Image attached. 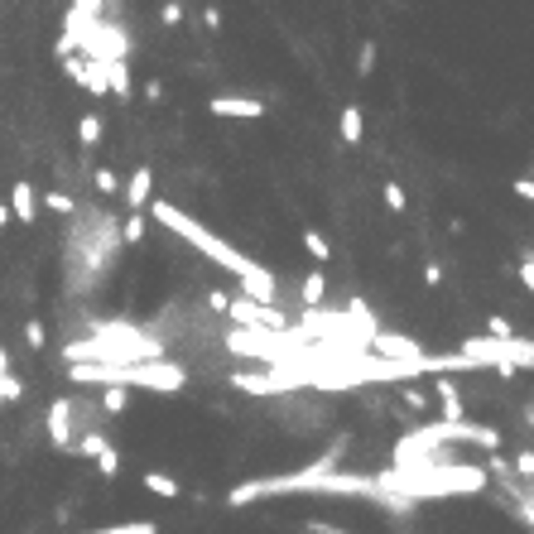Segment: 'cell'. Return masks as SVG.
<instances>
[{
    "label": "cell",
    "instance_id": "obj_1",
    "mask_svg": "<svg viewBox=\"0 0 534 534\" xmlns=\"http://www.w3.org/2000/svg\"><path fill=\"white\" fill-rule=\"evenodd\" d=\"M149 212L159 217V227L178 231V237L188 241V246L203 250V256H207L212 265H222V270L237 275V279H241V294L250 298V304H265V308H270L275 298H279V279H275L270 270H265V265H256L250 256H241L237 246H227L222 237H217V231H207L203 222H197V217H188V212L174 207V203H164V197H159V203H149Z\"/></svg>",
    "mask_w": 534,
    "mask_h": 534
},
{
    "label": "cell",
    "instance_id": "obj_2",
    "mask_svg": "<svg viewBox=\"0 0 534 534\" xmlns=\"http://www.w3.org/2000/svg\"><path fill=\"white\" fill-rule=\"evenodd\" d=\"M399 500H443V496H477L487 491V467L472 462H424V467H395L376 477Z\"/></svg>",
    "mask_w": 534,
    "mask_h": 534
},
{
    "label": "cell",
    "instance_id": "obj_3",
    "mask_svg": "<svg viewBox=\"0 0 534 534\" xmlns=\"http://www.w3.org/2000/svg\"><path fill=\"white\" fill-rule=\"evenodd\" d=\"M443 443H477V448H487V453H496L500 448V433L496 428H487V424H467V419H458V424H424V428H414V433H405V438L395 443V467H424V462H443L438 458V448Z\"/></svg>",
    "mask_w": 534,
    "mask_h": 534
},
{
    "label": "cell",
    "instance_id": "obj_4",
    "mask_svg": "<svg viewBox=\"0 0 534 534\" xmlns=\"http://www.w3.org/2000/svg\"><path fill=\"white\" fill-rule=\"evenodd\" d=\"M77 386H140V390H183L188 371L174 361H130V366H96V361H73L68 371Z\"/></svg>",
    "mask_w": 534,
    "mask_h": 534
},
{
    "label": "cell",
    "instance_id": "obj_5",
    "mask_svg": "<svg viewBox=\"0 0 534 534\" xmlns=\"http://www.w3.org/2000/svg\"><path fill=\"white\" fill-rule=\"evenodd\" d=\"M227 313L246 332H285V313H275V308H265V304H250V298H231Z\"/></svg>",
    "mask_w": 534,
    "mask_h": 534
},
{
    "label": "cell",
    "instance_id": "obj_6",
    "mask_svg": "<svg viewBox=\"0 0 534 534\" xmlns=\"http://www.w3.org/2000/svg\"><path fill=\"white\" fill-rule=\"evenodd\" d=\"M366 347H371V352H376L380 361H419V357H424V347H419V342L395 338V332H376V338L366 342Z\"/></svg>",
    "mask_w": 534,
    "mask_h": 534
},
{
    "label": "cell",
    "instance_id": "obj_7",
    "mask_svg": "<svg viewBox=\"0 0 534 534\" xmlns=\"http://www.w3.org/2000/svg\"><path fill=\"white\" fill-rule=\"evenodd\" d=\"M48 438H54L58 448L77 443V433H73V399H54V405H48Z\"/></svg>",
    "mask_w": 534,
    "mask_h": 534
},
{
    "label": "cell",
    "instance_id": "obj_8",
    "mask_svg": "<svg viewBox=\"0 0 534 534\" xmlns=\"http://www.w3.org/2000/svg\"><path fill=\"white\" fill-rule=\"evenodd\" d=\"M10 217H15V222H35V217H39V193H35V183L15 178V188H10Z\"/></svg>",
    "mask_w": 534,
    "mask_h": 534
},
{
    "label": "cell",
    "instance_id": "obj_9",
    "mask_svg": "<svg viewBox=\"0 0 534 534\" xmlns=\"http://www.w3.org/2000/svg\"><path fill=\"white\" fill-rule=\"evenodd\" d=\"M433 395H438V419L443 424H458L462 419V395H458V386H453V380H448V376H438V380H433Z\"/></svg>",
    "mask_w": 534,
    "mask_h": 534
},
{
    "label": "cell",
    "instance_id": "obj_10",
    "mask_svg": "<svg viewBox=\"0 0 534 534\" xmlns=\"http://www.w3.org/2000/svg\"><path fill=\"white\" fill-rule=\"evenodd\" d=\"M149 193H155V174H149V169H136V174L126 178V207L130 212H145L149 207Z\"/></svg>",
    "mask_w": 534,
    "mask_h": 534
},
{
    "label": "cell",
    "instance_id": "obj_11",
    "mask_svg": "<svg viewBox=\"0 0 534 534\" xmlns=\"http://www.w3.org/2000/svg\"><path fill=\"white\" fill-rule=\"evenodd\" d=\"M212 116H246V121H256L265 116V102H250V96H212Z\"/></svg>",
    "mask_w": 534,
    "mask_h": 534
},
{
    "label": "cell",
    "instance_id": "obj_12",
    "mask_svg": "<svg viewBox=\"0 0 534 534\" xmlns=\"http://www.w3.org/2000/svg\"><path fill=\"white\" fill-rule=\"evenodd\" d=\"M82 87H87L92 96H106V63H96V58H82Z\"/></svg>",
    "mask_w": 534,
    "mask_h": 534
},
{
    "label": "cell",
    "instance_id": "obj_13",
    "mask_svg": "<svg viewBox=\"0 0 534 534\" xmlns=\"http://www.w3.org/2000/svg\"><path fill=\"white\" fill-rule=\"evenodd\" d=\"M338 130H342V145H361V136H366L361 106H342V121H338Z\"/></svg>",
    "mask_w": 534,
    "mask_h": 534
},
{
    "label": "cell",
    "instance_id": "obj_14",
    "mask_svg": "<svg viewBox=\"0 0 534 534\" xmlns=\"http://www.w3.org/2000/svg\"><path fill=\"white\" fill-rule=\"evenodd\" d=\"M506 491L515 496V515H520V520L534 529V491H525L520 481H506Z\"/></svg>",
    "mask_w": 534,
    "mask_h": 534
},
{
    "label": "cell",
    "instance_id": "obj_15",
    "mask_svg": "<svg viewBox=\"0 0 534 534\" xmlns=\"http://www.w3.org/2000/svg\"><path fill=\"white\" fill-rule=\"evenodd\" d=\"M106 87L121 96V102H130V68L126 63H106Z\"/></svg>",
    "mask_w": 534,
    "mask_h": 534
},
{
    "label": "cell",
    "instance_id": "obj_16",
    "mask_svg": "<svg viewBox=\"0 0 534 534\" xmlns=\"http://www.w3.org/2000/svg\"><path fill=\"white\" fill-rule=\"evenodd\" d=\"M145 491H155V496H164V500H174V496H178V481H174L169 472H145Z\"/></svg>",
    "mask_w": 534,
    "mask_h": 534
},
{
    "label": "cell",
    "instance_id": "obj_17",
    "mask_svg": "<svg viewBox=\"0 0 534 534\" xmlns=\"http://www.w3.org/2000/svg\"><path fill=\"white\" fill-rule=\"evenodd\" d=\"M77 140L87 145V149H92L96 140H102V116H92V111L82 116V121H77Z\"/></svg>",
    "mask_w": 534,
    "mask_h": 534
},
{
    "label": "cell",
    "instance_id": "obj_18",
    "mask_svg": "<svg viewBox=\"0 0 534 534\" xmlns=\"http://www.w3.org/2000/svg\"><path fill=\"white\" fill-rule=\"evenodd\" d=\"M304 246H308V256L318 260V265H323V260H332V246H327L323 231H313V227H308V231H304Z\"/></svg>",
    "mask_w": 534,
    "mask_h": 534
},
{
    "label": "cell",
    "instance_id": "obj_19",
    "mask_svg": "<svg viewBox=\"0 0 534 534\" xmlns=\"http://www.w3.org/2000/svg\"><path fill=\"white\" fill-rule=\"evenodd\" d=\"M323 294H327V279H323L318 270H313V275L304 279V304H308V308H318V304H323Z\"/></svg>",
    "mask_w": 534,
    "mask_h": 534
},
{
    "label": "cell",
    "instance_id": "obj_20",
    "mask_svg": "<svg viewBox=\"0 0 534 534\" xmlns=\"http://www.w3.org/2000/svg\"><path fill=\"white\" fill-rule=\"evenodd\" d=\"M102 409H106V414H126V409H130L126 390H121V386H106V390H102Z\"/></svg>",
    "mask_w": 534,
    "mask_h": 534
},
{
    "label": "cell",
    "instance_id": "obj_21",
    "mask_svg": "<svg viewBox=\"0 0 534 534\" xmlns=\"http://www.w3.org/2000/svg\"><path fill=\"white\" fill-rule=\"evenodd\" d=\"M515 481H534V448H520V453H515Z\"/></svg>",
    "mask_w": 534,
    "mask_h": 534
},
{
    "label": "cell",
    "instance_id": "obj_22",
    "mask_svg": "<svg viewBox=\"0 0 534 534\" xmlns=\"http://www.w3.org/2000/svg\"><path fill=\"white\" fill-rule=\"evenodd\" d=\"M380 197H386V207H390V212H405V207H409V193H405V188H399V183H395V178L386 183V193H380Z\"/></svg>",
    "mask_w": 534,
    "mask_h": 534
},
{
    "label": "cell",
    "instance_id": "obj_23",
    "mask_svg": "<svg viewBox=\"0 0 534 534\" xmlns=\"http://www.w3.org/2000/svg\"><path fill=\"white\" fill-rule=\"evenodd\" d=\"M487 338H491V342H510V338H515V327H510L506 318H500V313H491V318H487Z\"/></svg>",
    "mask_w": 534,
    "mask_h": 534
},
{
    "label": "cell",
    "instance_id": "obj_24",
    "mask_svg": "<svg viewBox=\"0 0 534 534\" xmlns=\"http://www.w3.org/2000/svg\"><path fill=\"white\" fill-rule=\"evenodd\" d=\"M92 534H159L155 520H136V525H111V529H92Z\"/></svg>",
    "mask_w": 534,
    "mask_h": 534
},
{
    "label": "cell",
    "instance_id": "obj_25",
    "mask_svg": "<svg viewBox=\"0 0 534 534\" xmlns=\"http://www.w3.org/2000/svg\"><path fill=\"white\" fill-rule=\"evenodd\" d=\"M39 207H48V212H77V203H73L68 193H44Z\"/></svg>",
    "mask_w": 534,
    "mask_h": 534
},
{
    "label": "cell",
    "instance_id": "obj_26",
    "mask_svg": "<svg viewBox=\"0 0 534 534\" xmlns=\"http://www.w3.org/2000/svg\"><path fill=\"white\" fill-rule=\"evenodd\" d=\"M96 467H102V477H116L121 472V453H116V448H102V453H96Z\"/></svg>",
    "mask_w": 534,
    "mask_h": 534
},
{
    "label": "cell",
    "instance_id": "obj_27",
    "mask_svg": "<svg viewBox=\"0 0 534 534\" xmlns=\"http://www.w3.org/2000/svg\"><path fill=\"white\" fill-rule=\"evenodd\" d=\"M121 237H126L130 246L145 241V217H140V212H130V217H126V231H121Z\"/></svg>",
    "mask_w": 534,
    "mask_h": 534
},
{
    "label": "cell",
    "instance_id": "obj_28",
    "mask_svg": "<svg viewBox=\"0 0 534 534\" xmlns=\"http://www.w3.org/2000/svg\"><path fill=\"white\" fill-rule=\"evenodd\" d=\"M73 15L77 20H96V15H102V0H73Z\"/></svg>",
    "mask_w": 534,
    "mask_h": 534
},
{
    "label": "cell",
    "instance_id": "obj_29",
    "mask_svg": "<svg viewBox=\"0 0 534 534\" xmlns=\"http://www.w3.org/2000/svg\"><path fill=\"white\" fill-rule=\"evenodd\" d=\"M92 183H96V193H116V188H121V178H116L111 169H96Z\"/></svg>",
    "mask_w": 534,
    "mask_h": 534
},
{
    "label": "cell",
    "instance_id": "obj_30",
    "mask_svg": "<svg viewBox=\"0 0 534 534\" xmlns=\"http://www.w3.org/2000/svg\"><path fill=\"white\" fill-rule=\"evenodd\" d=\"M357 73H361V77H371V73H376V44H361V63H357Z\"/></svg>",
    "mask_w": 534,
    "mask_h": 534
},
{
    "label": "cell",
    "instance_id": "obj_31",
    "mask_svg": "<svg viewBox=\"0 0 534 534\" xmlns=\"http://www.w3.org/2000/svg\"><path fill=\"white\" fill-rule=\"evenodd\" d=\"M25 342L35 347V352L44 347V323H39V318H29V323H25Z\"/></svg>",
    "mask_w": 534,
    "mask_h": 534
},
{
    "label": "cell",
    "instance_id": "obj_32",
    "mask_svg": "<svg viewBox=\"0 0 534 534\" xmlns=\"http://www.w3.org/2000/svg\"><path fill=\"white\" fill-rule=\"evenodd\" d=\"M510 193L525 197V203H534V178H510Z\"/></svg>",
    "mask_w": 534,
    "mask_h": 534
},
{
    "label": "cell",
    "instance_id": "obj_33",
    "mask_svg": "<svg viewBox=\"0 0 534 534\" xmlns=\"http://www.w3.org/2000/svg\"><path fill=\"white\" fill-rule=\"evenodd\" d=\"M15 395H20V380L5 371V376H0V399H15Z\"/></svg>",
    "mask_w": 534,
    "mask_h": 534
},
{
    "label": "cell",
    "instance_id": "obj_34",
    "mask_svg": "<svg viewBox=\"0 0 534 534\" xmlns=\"http://www.w3.org/2000/svg\"><path fill=\"white\" fill-rule=\"evenodd\" d=\"M207 304H212L217 313H227V308H231V298H227V289H207Z\"/></svg>",
    "mask_w": 534,
    "mask_h": 534
},
{
    "label": "cell",
    "instance_id": "obj_35",
    "mask_svg": "<svg viewBox=\"0 0 534 534\" xmlns=\"http://www.w3.org/2000/svg\"><path fill=\"white\" fill-rule=\"evenodd\" d=\"M145 96H149V102H164V82L149 77V82H145Z\"/></svg>",
    "mask_w": 534,
    "mask_h": 534
},
{
    "label": "cell",
    "instance_id": "obj_36",
    "mask_svg": "<svg viewBox=\"0 0 534 534\" xmlns=\"http://www.w3.org/2000/svg\"><path fill=\"white\" fill-rule=\"evenodd\" d=\"M405 405H409V409H428V395H419V390H405Z\"/></svg>",
    "mask_w": 534,
    "mask_h": 534
},
{
    "label": "cell",
    "instance_id": "obj_37",
    "mask_svg": "<svg viewBox=\"0 0 534 534\" xmlns=\"http://www.w3.org/2000/svg\"><path fill=\"white\" fill-rule=\"evenodd\" d=\"M424 285H443V265H424Z\"/></svg>",
    "mask_w": 534,
    "mask_h": 534
},
{
    "label": "cell",
    "instance_id": "obj_38",
    "mask_svg": "<svg viewBox=\"0 0 534 534\" xmlns=\"http://www.w3.org/2000/svg\"><path fill=\"white\" fill-rule=\"evenodd\" d=\"M183 20V5H174V0H169V5H164V25H178Z\"/></svg>",
    "mask_w": 534,
    "mask_h": 534
},
{
    "label": "cell",
    "instance_id": "obj_39",
    "mask_svg": "<svg viewBox=\"0 0 534 534\" xmlns=\"http://www.w3.org/2000/svg\"><path fill=\"white\" fill-rule=\"evenodd\" d=\"M520 279H525V285L534 289V260H525V265H520Z\"/></svg>",
    "mask_w": 534,
    "mask_h": 534
},
{
    "label": "cell",
    "instance_id": "obj_40",
    "mask_svg": "<svg viewBox=\"0 0 534 534\" xmlns=\"http://www.w3.org/2000/svg\"><path fill=\"white\" fill-rule=\"evenodd\" d=\"M0 227H10V207L5 203H0Z\"/></svg>",
    "mask_w": 534,
    "mask_h": 534
},
{
    "label": "cell",
    "instance_id": "obj_41",
    "mask_svg": "<svg viewBox=\"0 0 534 534\" xmlns=\"http://www.w3.org/2000/svg\"><path fill=\"white\" fill-rule=\"evenodd\" d=\"M0 371H5V352H0Z\"/></svg>",
    "mask_w": 534,
    "mask_h": 534
}]
</instances>
